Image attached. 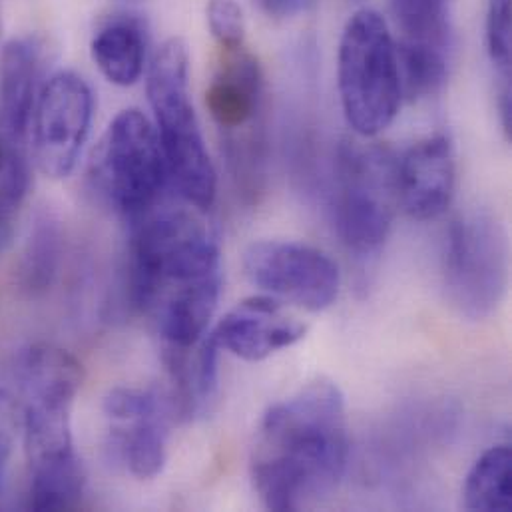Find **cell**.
Returning a JSON list of instances; mask_svg holds the SVG:
<instances>
[{
  "mask_svg": "<svg viewBox=\"0 0 512 512\" xmlns=\"http://www.w3.org/2000/svg\"><path fill=\"white\" fill-rule=\"evenodd\" d=\"M345 399L317 379L263 415L252 451V481L269 511H301L331 495L347 469Z\"/></svg>",
  "mask_w": 512,
  "mask_h": 512,
  "instance_id": "7a4b0ae2",
  "label": "cell"
},
{
  "mask_svg": "<svg viewBox=\"0 0 512 512\" xmlns=\"http://www.w3.org/2000/svg\"><path fill=\"white\" fill-rule=\"evenodd\" d=\"M256 2L269 18L285 20L305 12L313 0H256Z\"/></svg>",
  "mask_w": 512,
  "mask_h": 512,
  "instance_id": "cb8c5ba5",
  "label": "cell"
},
{
  "mask_svg": "<svg viewBox=\"0 0 512 512\" xmlns=\"http://www.w3.org/2000/svg\"><path fill=\"white\" fill-rule=\"evenodd\" d=\"M20 417H18V403L14 397L0 389V497L6 487L10 459L14 455L18 431H20Z\"/></svg>",
  "mask_w": 512,
  "mask_h": 512,
  "instance_id": "603a6c76",
  "label": "cell"
},
{
  "mask_svg": "<svg viewBox=\"0 0 512 512\" xmlns=\"http://www.w3.org/2000/svg\"><path fill=\"white\" fill-rule=\"evenodd\" d=\"M104 415L126 469L140 481L156 479L168 459L172 397L158 389L116 387L104 399Z\"/></svg>",
  "mask_w": 512,
  "mask_h": 512,
  "instance_id": "30bf717a",
  "label": "cell"
},
{
  "mask_svg": "<svg viewBox=\"0 0 512 512\" xmlns=\"http://www.w3.org/2000/svg\"><path fill=\"white\" fill-rule=\"evenodd\" d=\"M244 269L256 287L305 311L331 307L341 287V273L331 257L295 242L252 244L244 256Z\"/></svg>",
  "mask_w": 512,
  "mask_h": 512,
  "instance_id": "9c48e42d",
  "label": "cell"
},
{
  "mask_svg": "<svg viewBox=\"0 0 512 512\" xmlns=\"http://www.w3.org/2000/svg\"><path fill=\"white\" fill-rule=\"evenodd\" d=\"M94 94L76 72H58L44 82L32 114V146L40 172L68 178L90 134Z\"/></svg>",
  "mask_w": 512,
  "mask_h": 512,
  "instance_id": "ba28073f",
  "label": "cell"
},
{
  "mask_svg": "<svg viewBox=\"0 0 512 512\" xmlns=\"http://www.w3.org/2000/svg\"><path fill=\"white\" fill-rule=\"evenodd\" d=\"M146 28L134 16L106 22L92 38V58L104 78L116 86L140 80L146 62Z\"/></svg>",
  "mask_w": 512,
  "mask_h": 512,
  "instance_id": "9a60e30c",
  "label": "cell"
},
{
  "mask_svg": "<svg viewBox=\"0 0 512 512\" xmlns=\"http://www.w3.org/2000/svg\"><path fill=\"white\" fill-rule=\"evenodd\" d=\"M487 46L493 64L511 84V0H491L487 10Z\"/></svg>",
  "mask_w": 512,
  "mask_h": 512,
  "instance_id": "44dd1931",
  "label": "cell"
},
{
  "mask_svg": "<svg viewBox=\"0 0 512 512\" xmlns=\"http://www.w3.org/2000/svg\"><path fill=\"white\" fill-rule=\"evenodd\" d=\"M130 281L164 347H194L208 331L222 291L214 230L194 212L152 210L134 226Z\"/></svg>",
  "mask_w": 512,
  "mask_h": 512,
  "instance_id": "6da1fadb",
  "label": "cell"
},
{
  "mask_svg": "<svg viewBox=\"0 0 512 512\" xmlns=\"http://www.w3.org/2000/svg\"><path fill=\"white\" fill-rule=\"evenodd\" d=\"M0 144H2V134H0Z\"/></svg>",
  "mask_w": 512,
  "mask_h": 512,
  "instance_id": "d4e9b609",
  "label": "cell"
},
{
  "mask_svg": "<svg viewBox=\"0 0 512 512\" xmlns=\"http://www.w3.org/2000/svg\"><path fill=\"white\" fill-rule=\"evenodd\" d=\"M48 64V44L40 36L10 40L0 54V134L22 144L34 114Z\"/></svg>",
  "mask_w": 512,
  "mask_h": 512,
  "instance_id": "4fadbf2b",
  "label": "cell"
},
{
  "mask_svg": "<svg viewBox=\"0 0 512 512\" xmlns=\"http://www.w3.org/2000/svg\"><path fill=\"white\" fill-rule=\"evenodd\" d=\"M451 0H391L401 40L451 50Z\"/></svg>",
  "mask_w": 512,
  "mask_h": 512,
  "instance_id": "d6986e66",
  "label": "cell"
},
{
  "mask_svg": "<svg viewBox=\"0 0 512 512\" xmlns=\"http://www.w3.org/2000/svg\"><path fill=\"white\" fill-rule=\"evenodd\" d=\"M206 18L212 36L222 50H234L244 46L246 20L236 0H210L206 6Z\"/></svg>",
  "mask_w": 512,
  "mask_h": 512,
  "instance_id": "7402d4cb",
  "label": "cell"
},
{
  "mask_svg": "<svg viewBox=\"0 0 512 512\" xmlns=\"http://www.w3.org/2000/svg\"><path fill=\"white\" fill-rule=\"evenodd\" d=\"M90 178L100 198L132 226L156 210L168 168L156 128L136 108L122 110L94 150Z\"/></svg>",
  "mask_w": 512,
  "mask_h": 512,
  "instance_id": "8992f818",
  "label": "cell"
},
{
  "mask_svg": "<svg viewBox=\"0 0 512 512\" xmlns=\"http://www.w3.org/2000/svg\"><path fill=\"white\" fill-rule=\"evenodd\" d=\"M148 100L168 178L188 204L208 212L216 200V170L190 100V54L184 40L170 38L156 50L148 72Z\"/></svg>",
  "mask_w": 512,
  "mask_h": 512,
  "instance_id": "3957f363",
  "label": "cell"
},
{
  "mask_svg": "<svg viewBox=\"0 0 512 512\" xmlns=\"http://www.w3.org/2000/svg\"><path fill=\"white\" fill-rule=\"evenodd\" d=\"M307 327L291 317L279 299L257 295L230 309L210 333L220 349L257 363L305 337Z\"/></svg>",
  "mask_w": 512,
  "mask_h": 512,
  "instance_id": "7c38bea8",
  "label": "cell"
},
{
  "mask_svg": "<svg viewBox=\"0 0 512 512\" xmlns=\"http://www.w3.org/2000/svg\"><path fill=\"white\" fill-rule=\"evenodd\" d=\"M206 106L226 134L263 122V76L248 50H224L222 62L206 90Z\"/></svg>",
  "mask_w": 512,
  "mask_h": 512,
  "instance_id": "5bb4252c",
  "label": "cell"
},
{
  "mask_svg": "<svg viewBox=\"0 0 512 512\" xmlns=\"http://www.w3.org/2000/svg\"><path fill=\"white\" fill-rule=\"evenodd\" d=\"M465 507L469 511L512 509V451L509 445H497L485 451L465 481Z\"/></svg>",
  "mask_w": 512,
  "mask_h": 512,
  "instance_id": "e0dca14e",
  "label": "cell"
},
{
  "mask_svg": "<svg viewBox=\"0 0 512 512\" xmlns=\"http://www.w3.org/2000/svg\"><path fill=\"white\" fill-rule=\"evenodd\" d=\"M395 50L403 96L421 100L441 92L449 78V50L407 40L395 42Z\"/></svg>",
  "mask_w": 512,
  "mask_h": 512,
  "instance_id": "ac0fdd59",
  "label": "cell"
},
{
  "mask_svg": "<svg viewBox=\"0 0 512 512\" xmlns=\"http://www.w3.org/2000/svg\"><path fill=\"white\" fill-rule=\"evenodd\" d=\"M337 78L343 114L355 134L373 138L393 124L403 100L397 50L375 10L349 18L339 42Z\"/></svg>",
  "mask_w": 512,
  "mask_h": 512,
  "instance_id": "277c9868",
  "label": "cell"
},
{
  "mask_svg": "<svg viewBox=\"0 0 512 512\" xmlns=\"http://www.w3.org/2000/svg\"><path fill=\"white\" fill-rule=\"evenodd\" d=\"M60 228L52 218H40L18 261V285L28 295L46 291L60 259Z\"/></svg>",
  "mask_w": 512,
  "mask_h": 512,
  "instance_id": "ffe728a7",
  "label": "cell"
},
{
  "mask_svg": "<svg viewBox=\"0 0 512 512\" xmlns=\"http://www.w3.org/2000/svg\"><path fill=\"white\" fill-rule=\"evenodd\" d=\"M86 475L78 455L30 465L28 509L72 511L82 503Z\"/></svg>",
  "mask_w": 512,
  "mask_h": 512,
  "instance_id": "2e32d148",
  "label": "cell"
},
{
  "mask_svg": "<svg viewBox=\"0 0 512 512\" xmlns=\"http://www.w3.org/2000/svg\"><path fill=\"white\" fill-rule=\"evenodd\" d=\"M397 208V156L379 144L345 140L335 156L333 190V220L341 242L357 256L379 252Z\"/></svg>",
  "mask_w": 512,
  "mask_h": 512,
  "instance_id": "5b68a950",
  "label": "cell"
},
{
  "mask_svg": "<svg viewBox=\"0 0 512 512\" xmlns=\"http://www.w3.org/2000/svg\"><path fill=\"white\" fill-rule=\"evenodd\" d=\"M457 182L453 142L435 134L397 158L399 206L415 220H435L453 202Z\"/></svg>",
  "mask_w": 512,
  "mask_h": 512,
  "instance_id": "8fae6325",
  "label": "cell"
},
{
  "mask_svg": "<svg viewBox=\"0 0 512 512\" xmlns=\"http://www.w3.org/2000/svg\"><path fill=\"white\" fill-rule=\"evenodd\" d=\"M445 289L451 305L481 321L501 305L509 285V242L503 226L489 214L457 218L447 234Z\"/></svg>",
  "mask_w": 512,
  "mask_h": 512,
  "instance_id": "52a82bcc",
  "label": "cell"
}]
</instances>
